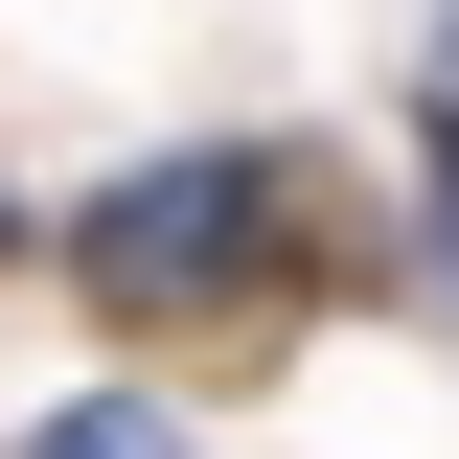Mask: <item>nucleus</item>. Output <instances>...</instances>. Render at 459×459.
<instances>
[{
	"instance_id": "nucleus-1",
	"label": "nucleus",
	"mask_w": 459,
	"mask_h": 459,
	"mask_svg": "<svg viewBox=\"0 0 459 459\" xmlns=\"http://www.w3.org/2000/svg\"><path fill=\"white\" fill-rule=\"evenodd\" d=\"M299 207H322V184H299L276 138H161V161H115L47 253L161 344V322H253V299H299Z\"/></svg>"
},
{
	"instance_id": "nucleus-2",
	"label": "nucleus",
	"mask_w": 459,
	"mask_h": 459,
	"mask_svg": "<svg viewBox=\"0 0 459 459\" xmlns=\"http://www.w3.org/2000/svg\"><path fill=\"white\" fill-rule=\"evenodd\" d=\"M0 459H207V437H184L161 391H69V413H23Z\"/></svg>"
},
{
	"instance_id": "nucleus-3",
	"label": "nucleus",
	"mask_w": 459,
	"mask_h": 459,
	"mask_svg": "<svg viewBox=\"0 0 459 459\" xmlns=\"http://www.w3.org/2000/svg\"><path fill=\"white\" fill-rule=\"evenodd\" d=\"M413 115H437V138H459V0H437V47H413Z\"/></svg>"
},
{
	"instance_id": "nucleus-4",
	"label": "nucleus",
	"mask_w": 459,
	"mask_h": 459,
	"mask_svg": "<svg viewBox=\"0 0 459 459\" xmlns=\"http://www.w3.org/2000/svg\"><path fill=\"white\" fill-rule=\"evenodd\" d=\"M0 253H47V207H23V184H0Z\"/></svg>"
}]
</instances>
